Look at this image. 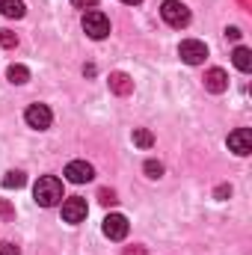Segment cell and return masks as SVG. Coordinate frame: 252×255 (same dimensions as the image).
<instances>
[{
  "label": "cell",
  "mask_w": 252,
  "mask_h": 255,
  "mask_svg": "<svg viewBox=\"0 0 252 255\" xmlns=\"http://www.w3.org/2000/svg\"><path fill=\"white\" fill-rule=\"evenodd\" d=\"M229 148H232L235 154L247 157V154L252 151V130L250 128H238V130H232V133H229Z\"/></svg>",
  "instance_id": "cell-9"
},
{
  "label": "cell",
  "mask_w": 252,
  "mask_h": 255,
  "mask_svg": "<svg viewBox=\"0 0 252 255\" xmlns=\"http://www.w3.org/2000/svg\"><path fill=\"white\" fill-rule=\"evenodd\" d=\"M33 196L42 208H54V205L63 202V181L57 175H42L33 187Z\"/></svg>",
  "instance_id": "cell-1"
},
{
  "label": "cell",
  "mask_w": 252,
  "mask_h": 255,
  "mask_svg": "<svg viewBox=\"0 0 252 255\" xmlns=\"http://www.w3.org/2000/svg\"><path fill=\"white\" fill-rule=\"evenodd\" d=\"M0 217H12V208L6 202H0Z\"/></svg>",
  "instance_id": "cell-25"
},
{
  "label": "cell",
  "mask_w": 252,
  "mask_h": 255,
  "mask_svg": "<svg viewBox=\"0 0 252 255\" xmlns=\"http://www.w3.org/2000/svg\"><path fill=\"white\" fill-rule=\"evenodd\" d=\"M24 119H27V125L30 128L45 130V128H51V122H54V113H51L48 104H30L27 113H24Z\"/></svg>",
  "instance_id": "cell-5"
},
{
  "label": "cell",
  "mask_w": 252,
  "mask_h": 255,
  "mask_svg": "<svg viewBox=\"0 0 252 255\" xmlns=\"http://www.w3.org/2000/svg\"><path fill=\"white\" fill-rule=\"evenodd\" d=\"M98 202H101V205H116V193L104 187V190H98Z\"/></svg>",
  "instance_id": "cell-19"
},
{
  "label": "cell",
  "mask_w": 252,
  "mask_h": 255,
  "mask_svg": "<svg viewBox=\"0 0 252 255\" xmlns=\"http://www.w3.org/2000/svg\"><path fill=\"white\" fill-rule=\"evenodd\" d=\"M178 57L187 65H199V63L208 60V48H205V42H199V39H184L181 48H178Z\"/></svg>",
  "instance_id": "cell-4"
},
{
  "label": "cell",
  "mask_w": 252,
  "mask_h": 255,
  "mask_svg": "<svg viewBox=\"0 0 252 255\" xmlns=\"http://www.w3.org/2000/svg\"><path fill=\"white\" fill-rule=\"evenodd\" d=\"M226 36H229L232 42H238V39H241V30H238V27H229V30H226Z\"/></svg>",
  "instance_id": "cell-22"
},
{
  "label": "cell",
  "mask_w": 252,
  "mask_h": 255,
  "mask_svg": "<svg viewBox=\"0 0 252 255\" xmlns=\"http://www.w3.org/2000/svg\"><path fill=\"white\" fill-rule=\"evenodd\" d=\"M205 89L214 92V95L226 92V89H229V74H226L223 68H211V71H205Z\"/></svg>",
  "instance_id": "cell-10"
},
{
  "label": "cell",
  "mask_w": 252,
  "mask_h": 255,
  "mask_svg": "<svg viewBox=\"0 0 252 255\" xmlns=\"http://www.w3.org/2000/svg\"><path fill=\"white\" fill-rule=\"evenodd\" d=\"M6 77H9V83H27L30 80V68L27 65H9V71H6Z\"/></svg>",
  "instance_id": "cell-14"
},
{
  "label": "cell",
  "mask_w": 252,
  "mask_h": 255,
  "mask_svg": "<svg viewBox=\"0 0 252 255\" xmlns=\"http://www.w3.org/2000/svg\"><path fill=\"white\" fill-rule=\"evenodd\" d=\"M229 193H232V187H226V184H223V187H217V199H226Z\"/></svg>",
  "instance_id": "cell-24"
},
{
  "label": "cell",
  "mask_w": 252,
  "mask_h": 255,
  "mask_svg": "<svg viewBox=\"0 0 252 255\" xmlns=\"http://www.w3.org/2000/svg\"><path fill=\"white\" fill-rule=\"evenodd\" d=\"M122 3H127V6H136V3H142V0H122Z\"/></svg>",
  "instance_id": "cell-26"
},
{
  "label": "cell",
  "mask_w": 252,
  "mask_h": 255,
  "mask_svg": "<svg viewBox=\"0 0 252 255\" xmlns=\"http://www.w3.org/2000/svg\"><path fill=\"white\" fill-rule=\"evenodd\" d=\"M0 45H3V48H15V45H18V36H15L12 30H0Z\"/></svg>",
  "instance_id": "cell-18"
},
{
  "label": "cell",
  "mask_w": 252,
  "mask_h": 255,
  "mask_svg": "<svg viewBox=\"0 0 252 255\" xmlns=\"http://www.w3.org/2000/svg\"><path fill=\"white\" fill-rule=\"evenodd\" d=\"M71 6H74V9H95L98 0H71Z\"/></svg>",
  "instance_id": "cell-20"
},
{
  "label": "cell",
  "mask_w": 252,
  "mask_h": 255,
  "mask_svg": "<svg viewBox=\"0 0 252 255\" xmlns=\"http://www.w3.org/2000/svg\"><path fill=\"white\" fill-rule=\"evenodd\" d=\"M133 145H139V148H151V145H154V136H151V130H145V128H136V130H133Z\"/></svg>",
  "instance_id": "cell-16"
},
{
  "label": "cell",
  "mask_w": 252,
  "mask_h": 255,
  "mask_svg": "<svg viewBox=\"0 0 252 255\" xmlns=\"http://www.w3.org/2000/svg\"><path fill=\"white\" fill-rule=\"evenodd\" d=\"M24 184H27V178H24V172H18V169L3 175V187H6V190H18V187H24Z\"/></svg>",
  "instance_id": "cell-15"
},
{
  "label": "cell",
  "mask_w": 252,
  "mask_h": 255,
  "mask_svg": "<svg viewBox=\"0 0 252 255\" xmlns=\"http://www.w3.org/2000/svg\"><path fill=\"white\" fill-rule=\"evenodd\" d=\"M0 255H21V250L15 244H0Z\"/></svg>",
  "instance_id": "cell-21"
},
{
  "label": "cell",
  "mask_w": 252,
  "mask_h": 255,
  "mask_svg": "<svg viewBox=\"0 0 252 255\" xmlns=\"http://www.w3.org/2000/svg\"><path fill=\"white\" fill-rule=\"evenodd\" d=\"M83 33H86L89 39H95V42L107 39V33H110V18H107L101 9H89V12L83 15Z\"/></svg>",
  "instance_id": "cell-2"
},
{
  "label": "cell",
  "mask_w": 252,
  "mask_h": 255,
  "mask_svg": "<svg viewBox=\"0 0 252 255\" xmlns=\"http://www.w3.org/2000/svg\"><path fill=\"white\" fill-rule=\"evenodd\" d=\"M160 18H163L169 27L181 30V27H187L190 24V9L181 3V0H163V6H160Z\"/></svg>",
  "instance_id": "cell-3"
},
{
  "label": "cell",
  "mask_w": 252,
  "mask_h": 255,
  "mask_svg": "<svg viewBox=\"0 0 252 255\" xmlns=\"http://www.w3.org/2000/svg\"><path fill=\"white\" fill-rule=\"evenodd\" d=\"M24 12H27L24 0H0V15L3 18H24Z\"/></svg>",
  "instance_id": "cell-12"
},
{
  "label": "cell",
  "mask_w": 252,
  "mask_h": 255,
  "mask_svg": "<svg viewBox=\"0 0 252 255\" xmlns=\"http://www.w3.org/2000/svg\"><path fill=\"white\" fill-rule=\"evenodd\" d=\"M86 214H89V208H86V199H80V196H71V199H65V202H63V220H65V223L77 226V223H83V220H86Z\"/></svg>",
  "instance_id": "cell-7"
},
{
  "label": "cell",
  "mask_w": 252,
  "mask_h": 255,
  "mask_svg": "<svg viewBox=\"0 0 252 255\" xmlns=\"http://www.w3.org/2000/svg\"><path fill=\"white\" fill-rule=\"evenodd\" d=\"M142 169H145L148 178H160V175H163V163H160V160H145Z\"/></svg>",
  "instance_id": "cell-17"
},
{
  "label": "cell",
  "mask_w": 252,
  "mask_h": 255,
  "mask_svg": "<svg viewBox=\"0 0 252 255\" xmlns=\"http://www.w3.org/2000/svg\"><path fill=\"white\" fill-rule=\"evenodd\" d=\"M65 178H68L71 184H86V181L95 178V169H92V163H86V160H71V163L65 166Z\"/></svg>",
  "instance_id": "cell-8"
},
{
  "label": "cell",
  "mask_w": 252,
  "mask_h": 255,
  "mask_svg": "<svg viewBox=\"0 0 252 255\" xmlns=\"http://www.w3.org/2000/svg\"><path fill=\"white\" fill-rule=\"evenodd\" d=\"M232 63H235V68L238 71H252V51L250 48H235V54H232Z\"/></svg>",
  "instance_id": "cell-13"
},
{
  "label": "cell",
  "mask_w": 252,
  "mask_h": 255,
  "mask_svg": "<svg viewBox=\"0 0 252 255\" xmlns=\"http://www.w3.org/2000/svg\"><path fill=\"white\" fill-rule=\"evenodd\" d=\"M127 217L122 214H107L104 217V226H101V232H104V238H110V241H125L127 238Z\"/></svg>",
  "instance_id": "cell-6"
},
{
  "label": "cell",
  "mask_w": 252,
  "mask_h": 255,
  "mask_svg": "<svg viewBox=\"0 0 252 255\" xmlns=\"http://www.w3.org/2000/svg\"><path fill=\"white\" fill-rule=\"evenodd\" d=\"M125 255H145V250H142V247H127Z\"/></svg>",
  "instance_id": "cell-23"
},
{
  "label": "cell",
  "mask_w": 252,
  "mask_h": 255,
  "mask_svg": "<svg viewBox=\"0 0 252 255\" xmlns=\"http://www.w3.org/2000/svg\"><path fill=\"white\" fill-rule=\"evenodd\" d=\"M110 89H113L116 95H130V92H133V80L127 77L125 71H113V74H110Z\"/></svg>",
  "instance_id": "cell-11"
}]
</instances>
